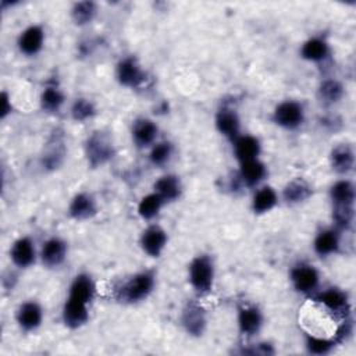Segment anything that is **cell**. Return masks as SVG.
<instances>
[{"label":"cell","instance_id":"obj_1","mask_svg":"<svg viewBox=\"0 0 356 356\" xmlns=\"http://www.w3.org/2000/svg\"><path fill=\"white\" fill-rule=\"evenodd\" d=\"M95 295V284L88 274H78L71 282L63 307V321L68 328H79L89 318L88 306Z\"/></svg>","mask_w":356,"mask_h":356},{"label":"cell","instance_id":"obj_2","mask_svg":"<svg viewBox=\"0 0 356 356\" xmlns=\"http://www.w3.org/2000/svg\"><path fill=\"white\" fill-rule=\"evenodd\" d=\"M154 288V273L140 271L132 275L117 292L118 300L124 303H138L145 300Z\"/></svg>","mask_w":356,"mask_h":356},{"label":"cell","instance_id":"obj_3","mask_svg":"<svg viewBox=\"0 0 356 356\" xmlns=\"http://www.w3.org/2000/svg\"><path fill=\"white\" fill-rule=\"evenodd\" d=\"M85 156L92 168L106 164L114 156L111 138L102 131L93 132L85 142Z\"/></svg>","mask_w":356,"mask_h":356},{"label":"cell","instance_id":"obj_4","mask_svg":"<svg viewBox=\"0 0 356 356\" xmlns=\"http://www.w3.org/2000/svg\"><path fill=\"white\" fill-rule=\"evenodd\" d=\"M214 264L210 256L199 254L189 264V282L199 293H207L213 288Z\"/></svg>","mask_w":356,"mask_h":356},{"label":"cell","instance_id":"obj_5","mask_svg":"<svg viewBox=\"0 0 356 356\" xmlns=\"http://www.w3.org/2000/svg\"><path fill=\"white\" fill-rule=\"evenodd\" d=\"M274 122L285 129H296L305 120V111L300 103L295 100H285L274 110Z\"/></svg>","mask_w":356,"mask_h":356},{"label":"cell","instance_id":"obj_6","mask_svg":"<svg viewBox=\"0 0 356 356\" xmlns=\"http://www.w3.org/2000/svg\"><path fill=\"white\" fill-rule=\"evenodd\" d=\"M291 282L298 292L312 293L318 286L320 275L313 266L300 263L291 270Z\"/></svg>","mask_w":356,"mask_h":356},{"label":"cell","instance_id":"obj_7","mask_svg":"<svg viewBox=\"0 0 356 356\" xmlns=\"http://www.w3.org/2000/svg\"><path fill=\"white\" fill-rule=\"evenodd\" d=\"M115 76L120 85L127 88H138L146 79L145 71L134 57H125L118 63Z\"/></svg>","mask_w":356,"mask_h":356},{"label":"cell","instance_id":"obj_8","mask_svg":"<svg viewBox=\"0 0 356 356\" xmlns=\"http://www.w3.org/2000/svg\"><path fill=\"white\" fill-rule=\"evenodd\" d=\"M181 321L185 331L193 337H200L204 332L207 324L204 310L195 302H189L185 306V309L182 310Z\"/></svg>","mask_w":356,"mask_h":356},{"label":"cell","instance_id":"obj_9","mask_svg":"<svg viewBox=\"0 0 356 356\" xmlns=\"http://www.w3.org/2000/svg\"><path fill=\"white\" fill-rule=\"evenodd\" d=\"M167 245V234L159 225L147 227L140 236L143 252L152 257H159Z\"/></svg>","mask_w":356,"mask_h":356},{"label":"cell","instance_id":"obj_10","mask_svg":"<svg viewBox=\"0 0 356 356\" xmlns=\"http://www.w3.org/2000/svg\"><path fill=\"white\" fill-rule=\"evenodd\" d=\"M97 211V206H96V200L93 199L92 195L86 193V192H79L76 193L68 206V214L71 218L82 221V220H88L90 217H93Z\"/></svg>","mask_w":356,"mask_h":356},{"label":"cell","instance_id":"obj_11","mask_svg":"<svg viewBox=\"0 0 356 356\" xmlns=\"http://www.w3.org/2000/svg\"><path fill=\"white\" fill-rule=\"evenodd\" d=\"M216 128L221 135L234 142L239 136L241 131L239 117L235 113V110L229 107L220 108L216 115Z\"/></svg>","mask_w":356,"mask_h":356},{"label":"cell","instance_id":"obj_12","mask_svg":"<svg viewBox=\"0 0 356 356\" xmlns=\"http://www.w3.org/2000/svg\"><path fill=\"white\" fill-rule=\"evenodd\" d=\"M67 257V243L60 238H50L43 243L40 250L42 263L46 267H58Z\"/></svg>","mask_w":356,"mask_h":356},{"label":"cell","instance_id":"obj_13","mask_svg":"<svg viewBox=\"0 0 356 356\" xmlns=\"http://www.w3.org/2000/svg\"><path fill=\"white\" fill-rule=\"evenodd\" d=\"M316 302L321 303L327 310L337 314H348L349 312L348 295L337 288H330L320 292L316 296Z\"/></svg>","mask_w":356,"mask_h":356},{"label":"cell","instance_id":"obj_14","mask_svg":"<svg viewBox=\"0 0 356 356\" xmlns=\"http://www.w3.org/2000/svg\"><path fill=\"white\" fill-rule=\"evenodd\" d=\"M43 318V312L39 303L29 300L22 303L17 312V323L24 331H35Z\"/></svg>","mask_w":356,"mask_h":356},{"label":"cell","instance_id":"obj_15","mask_svg":"<svg viewBox=\"0 0 356 356\" xmlns=\"http://www.w3.org/2000/svg\"><path fill=\"white\" fill-rule=\"evenodd\" d=\"M263 324L261 312L256 306H242L238 310V327L241 334L252 337L259 332Z\"/></svg>","mask_w":356,"mask_h":356},{"label":"cell","instance_id":"obj_16","mask_svg":"<svg viewBox=\"0 0 356 356\" xmlns=\"http://www.w3.org/2000/svg\"><path fill=\"white\" fill-rule=\"evenodd\" d=\"M330 163H331V168L337 174L346 175L348 172L352 171L355 165L353 149L346 143H341L335 146L330 153Z\"/></svg>","mask_w":356,"mask_h":356},{"label":"cell","instance_id":"obj_17","mask_svg":"<svg viewBox=\"0 0 356 356\" xmlns=\"http://www.w3.org/2000/svg\"><path fill=\"white\" fill-rule=\"evenodd\" d=\"M43 42H44L43 29L39 25H32V26H28L19 35L18 47H19L21 53H24L26 56H35L42 50Z\"/></svg>","mask_w":356,"mask_h":356},{"label":"cell","instance_id":"obj_18","mask_svg":"<svg viewBox=\"0 0 356 356\" xmlns=\"http://www.w3.org/2000/svg\"><path fill=\"white\" fill-rule=\"evenodd\" d=\"M10 256H11L13 263L17 267L28 268L29 266H32L35 263V257H36L33 242L29 238H26V236L17 239L13 243Z\"/></svg>","mask_w":356,"mask_h":356},{"label":"cell","instance_id":"obj_19","mask_svg":"<svg viewBox=\"0 0 356 356\" xmlns=\"http://www.w3.org/2000/svg\"><path fill=\"white\" fill-rule=\"evenodd\" d=\"M157 132V125L152 120L139 118L132 127V139L138 147H147L156 140Z\"/></svg>","mask_w":356,"mask_h":356},{"label":"cell","instance_id":"obj_20","mask_svg":"<svg viewBox=\"0 0 356 356\" xmlns=\"http://www.w3.org/2000/svg\"><path fill=\"white\" fill-rule=\"evenodd\" d=\"M234 153L239 163L259 159L260 142L252 135H239L234 140Z\"/></svg>","mask_w":356,"mask_h":356},{"label":"cell","instance_id":"obj_21","mask_svg":"<svg viewBox=\"0 0 356 356\" xmlns=\"http://www.w3.org/2000/svg\"><path fill=\"white\" fill-rule=\"evenodd\" d=\"M332 207H355V186L348 179L337 181L330 189Z\"/></svg>","mask_w":356,"mask_h":356},{"label":"cell","instance_id":"obj_22","mask_svg":"<svg viewBox=\"0 0 356 356\" xmlns=\"http://www.w3.org/2000/svg\"><path fill=\"white\" fill-rule=\"evenodd\" d=\"M65 156V147L61 135H53L43 156H42V165L47 170H56L61 165Z\"/></svg>","mask_w":356,"mask_h":356},{"label":"cell","instance_id":"obj_23","mask_svg":"<svg viewBox=\"0 0 356 356\" xmlns=\"http://www.w3.org/2000/svg\"><path fill=\"white\" fill-rule=\"evenodd\" d=\"M154 192L164 200V202H174L181 196L182 185L177 175L168 174L160 177L154 182Z\"/></svg>","mask_w":356,"mask_h":356},{"label":"cell","instance_id":"obj_24","mask_svg":"<svg viewBox=\"0 0 356 356\" xmlns=\"http://www.w3.org/2000/svg\"><path fill=\"white\" fill-rule=\"evenodd\" d=\"M314 252L321 256H330L337 253L339 249V234L338 229H323L317 234L313 242Z\"/></svg>","mask_w":356,"mask_h":356},{"label":"cell","instance_id":"obj_25","mask_svg":"<svg viewBox=\"0 0 356 356\" xmlns=\"http://www.w3.org/2000/svg\"><path fill=\"white\" fill-rule=\"evenodd\" d=\"M239 178L246 186H256L260 181L264 179L267 170L266 165L259 160H249L245 163H239Z\"/></svg>","mask_w":356,"mask_h":356},{"label":"cell","instance_id":"obj_26","mask_svg":"<svg viewBox=\"0 0 356 356\" xmlns=\"http://www.w3.org/2000/svg\"><path fill=\"white\" fill-rule=\"evenodd\" d=\"M328 54H330V47L327 42L321 38H312L306 40L300 49V56L305 60L313 61V63H320L325 60Z\"/></svg>","mask_w":356,"mask_h":356},{"label":"cell","instance_id":"obj_27","mask_svg":"<svg viewBox=\"0 0 356 356\" xmlns=\"http://www.w3.org/2000/svg\"><path fill=\"white\" fill-rule=\"evenodd\" d=\"M284 200L289 204H296L305 202L312 196V188L303 179H293L284 188Z\"/></svg>","mask_w":356,"mask_h":356},{"label":"cell","instance_id":"obj_28","mask_svg":"<svg viewBox=\"0 0 356 356\" xmlns=\"http://www.w3.org/2000/svg\"><path fill=\"white\" fill-rule=\"evenodd\" d=\"M277 192L271 186H263L254 193L252 200V209L256 214H264L277 204Z\"/></svg>","mask_w":356,"mask_h":356},{"label":"cell","instance_id":"obj_29","mask_svg":"<svg viewBox=\"0 0 356 356\" xmlns=\"http://www.w3.org/2000/svg\"><path fill=\"white\" fill-rule=\"evenodd\" d=\"M164 203L165 202L156 192L149 193L140 199L138 204V214L143 220H152L160 213Z\"/></svg>","mask_w":356,"mask_h":356},{"label":"cell","instance_id":"obj_30","mask_svg":"<svg viewBox=\"0 0 356 356\" xmlns=\"http://www.w3.org/2000/svg\"><path fill=\"white\" fill-rule=\"evenodd\" d=\"M64 93L57 86H47L40 95V106L47 113H56L64 104Z\"/></svg>","mask_w":356,"mask_h":356},{"label":"cell","instance_id":"obj_31","mask_svg":"<svg viewBox=\"0 0 356 356\" xmlns=\"http://www.w3.org/2000/svg\"><path fill=\"white\" fill-rule=\"evenodd\" d=\"M343 96V86L335 79L324 81L318 88V97L324 104L338 103Z\"/></svg>","mask_w":356,"mask_h":356},{"label":"cell","instance_id":"obj_32","mask_svg":"<svg viewBox=\"0 0 356 356\" xmlns=\"http://www.w3.org/2000/svg\"><path fill=\"white\" fill-rule=\"evenodd\" d=\"M95 15L96 4L93 1H78L71 8V18L79 26L92 22Z\"/></svg>","mask_w":356,"mask_h":356},{"label":"cell","instance_id":"obj_33","mask_svg":"<svg viewBox=\"0 0 356 356\" xmlns=\"http://www.w3.org/2000/svg\"><path fill=\"white\" fill-rule=\"evenodd\" d=\"M96 113V108L93 103L88 99H76L71 106V117L76 122H83L89 118H92Z\"/></svg>","mask_w":356,"mask_h":356},{"label":"cell","instance_id":"obj_34","mask_svg":"<svg viewBox=\"0 0 356 356\" xmlns=\"http://www.w3.org/2000/svg\"><path fill=\"white\" fill-rule=\"evenodd\" d=\"M171 154H172V145L164 140V142L156 143L152 147L149 159L153 165H164L171 159Z\"/></svg>","mask_w":356,"mask_h":356},{"label":"cell","instance_id":"obj_35","mask_svg":"<svg viewBox=\"0 0 356 356\" xmlns=\"http://www.w3.org/2000/svg\"><path fill=\"white\" fill-rule=\"evenodd\" d=\"M334 345H335L334 339H327V338L314 337V335L306 337V348L313 355H327L331 352Z\"/></svg>","mask_w":356,"mask_h":356},{"label":"cell","instance_id":"obj_36","mask_svg":"<svg viewBox=\"0 0 356 356\" xmlns=\"http://www.w3.org/2000/svg\"><path fill=\"white\" fill-rule=\"evenodd\" d=\"M11 111V104H10V102H8V96H7V93L4 92L3 93V107H1V118H4L8 113Z\"/></svg>","mask_w":356,"mask_h":356}]
</instances>
